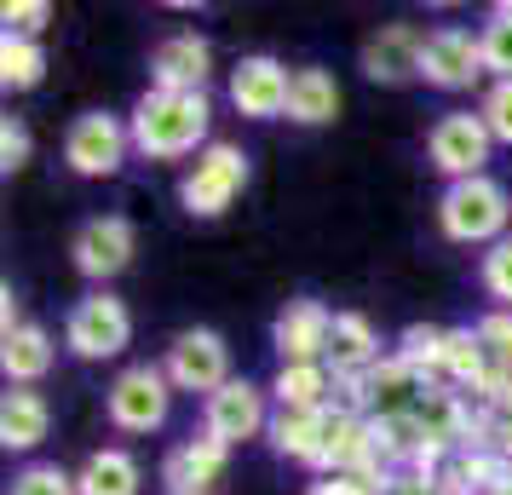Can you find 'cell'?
I'll list each match as a JSON object with an SVG mask.
<instances>
[{"mask_svg": "<svg viewBox=\"0 0 512 495\" xmlns=\"http://www.w3.org/2000/svg\"><path fill=\"white\" fill-rule=\"evenodd\" d=\"M489 495H512V478H507V484H495V490H489Z\"/></svg>", "mask_w": 512, "mask_h": 495, "instance_id": "cell-39", "label": "cell"}, {"mask_svg": "<svg viewBox=\"0 0 512 495\" xmlns=\"http://www.w3.org/2000/svg\"><path fill=\"white\" fill-rule=\"evenodd\" d=\"M478 340H484L489 363L512 375V311H489L484 323H478Z\"/></svg>", "mask_w": 512, "mask_h": 495, "instance_id": "cell-34", "label": "cell"}, {"mask_svg": "<svg viewBox=\"0 0 512 495\" xmlns=\"http://www.w3.org/2000/svg\"><path fill=\"white\" fill-rule=\"evenodd\" d=\"M420 47H426V35L415 24H380L363 41V75L380 81V87L420 81Z\"/></svg>", "mask_w": 512, "mask_h": 495, "instance_id": "cell-16", "label": "cell"}, {"mask_svg": "<svg viewBox=\"0 0 512 495\" xmlns=\"http://www.w3.org/2000/svg\"><path fill=\"white\" fill-rule=\"evenodd\" d=\"M380 363V334L363 311H334V340H328V369L334 375H363Z\"/></svg>", "mask_w": 512, "mask_h": 495, "instance_id": "cell-20", "label": "cell"}, {"mask_svg": "<svg viewBox=\"0 0 512 495\" xmlns=\"http://www.w3.org/2000/svg\"><path fill=\"white\" fill-rule=\"evenodd\" d=\"M127 150H133V127L121 116H110V110H81L70 121V133H64V162L81 179H110V173H121Z\"/></svg>", "mask_w": 512, "mask_h": 495, "instance_id": "cell-7", "label": "cell"}, {"mask_svg": "<svg viewBox=\"0 0 512 495\" xmlns=\"http://www.w3.org/2000/svg\"><path fill=\"white\" fill-rule=\"evenodd\" d=\"M507 478H512V461L501 449H461L438 472V490L443 495H489L495 484H507Z\"/></svg>", "mask_w": 512, "mask_h": 495, "instance_id": "cell-21", "label": "cell"}, {"mask_svg": "<svg viewBox=\"0 0 512 495\" xmlns=\"http://www.w3.org/2000/svg\"><path fill=\"white\" fill-rule=\"evenodd\" d=\"M334 116H340V81H334L323 64L294 70V87H288V121H300V127H328Z\"/></svg>", "mask_w": 512, "mask_h": 495, "instance_id": "cell-23", "label": "cell"}, {"mask_svg": "<svg viewBox=\"0 0 512 495\" xmlns=\"http://www.w3.org/2000/svg\"><path fill=\"white\" fill-rule=\"evenodd\" d=\"M52 357H58V346H52V334L41 329V323H24V329H12L6 340H0L6 386H35V380H47Z\"/></svg>", "mask_w": 512, "mask_h": 495, "instance_id": "cell-19", "label": "cell"}, {"mask_svg": "<svg viewBox=\"0 0 512 495\" xmlns=\"http://www.w3.org/2000/svg\"><path fill=\"white\" fill-rule=\"evenodd\" d=\"M208 75H213V41L196 35V29H179L150 52V87L156 93H208Z\"/></svg>", "mask_w": 512, "mask_h": 495, "instance_id": "cell-13", "label": "cell"}, {"mask_svg": "<svg viewBox=\"0 0 512 495\" xmlns=\"http://www.w3.org/2000/svg\"><path fill=\"white\" fill-rule=\"evenodd\" d=\"M133 150L150 156V162H185V156H202L208 150V127H213V104L208 93H150L133 104Z\"/></svg>", "mask_w": 512, "mask_h": 495, "instance_id": "cell-1", "label": "cell"}, {"mask_svg": "<svg viewBox=\"0 0 512 495\" xmlns=\"http://www.w3.org/2000/svg\"><path fill=\"white\" fill-rule=\"evenodd\" d=\"M64 346H70L81 363H104V357H121L133 346V311L121 294L110 288H93V294H81L64 317Z\"/></svg>", "mask_w": 512, "mask_h": 495, "instance_id": "cell-3", "label": "cell"}, {"mask_svg": "<svg viewBox=\"0 0 512 495\" xmlns=\"http://www.w3.org/2000/svg\"><path fill=\"white\" fill-rule=\"evenodd\" d=\"M133 254H139V231H133L127 213H98V219H87V225L75 231V242H70V260H75V271H81L87 283L121 277V271L133 265Z\"/></svg>", "mask_w": 512, "mask_h": 495, "instance_id": "cell-9", "label": "cell"}, {"mask_svg": "<svg viewBox=\"0 0 512 495\" xmlns=\"http://www.w3.org/2000/svg\"><path fill=\"white\" fill-rule=\"evenodd\" d=\"M288 87H294V70L282 58H271V52H248L231 70V104L248 121L288 116Z\"/></svg>", "mask_w": 512, "mask_h": 495, "instance_id": "cell-12", "label": "cell"}, {"mask_svg": "<svg viewBox=\"0 0 512 495\" xmlns=\"http://www.w3.org/2000/svg\"><path fill=\"white\" fill-rule=\"evenodd\" d=\"M29 150H35V139H29V127L18 116L0 121V173L12 179V173H24L29 167Z\"/></svg>", "mask_w": 512, "mask_h": 495, "instance_id": "cell-33", "label": "cell"}, {"mask_svg": "<svg viewBox=\"0 0 512 495\" xmlns=\"http://www.w3.org/2000/svg\"><path fill=\"white\" fill-rule=\"evenodd\" d=\"M242 190H248V150H242V144L213 139L208 150L196 156V167L185 173L179 202H185L190 219H219V213L242 196Z\"/></svg>", "mask_w": 512, "mask_h": 495, "instance_id": "cell-5", "label": "cell"}, {"mask_svg": "<svg viewBox=\"0 0 512 495\" xmlns=\"http://www.w3.org/2000/svg\"><path fill=\"white\" fill-rule=\"evenodd\" d=\"M438 231L455 248H495L501 236H512V196L489 173L443 185L438 196Z\"/></svg>", "mask_w": 512, "mask_h": 495, "instance_id": "cell-2", "label": "cell"}, {"mask_svg": "<svg viewBox=\"0 0 512 495\" xmlns=\"http://www.w3.org/2000/svg\"><path fill=\"white\" fill-rule=\"evenodd\" d=\"M167 380H173V392H202L213 398L231 375V346H225V334L219 329H179L173 334V346H167Z\"/></svg>", "mask_w": 512, "mask_h": 495, "instance_id": "cell-8", "label": "cell"}, {"mask_svg": "<svg viewBox=\"0 0 512 495\" xmlns=\"http://www.w3.org/2000/svg\"><path fill=\"white\" fill-rule=\"evenodd\" d=\"M478 52H484V75L512 81V0L489 6V24L478 29Z\"/></svg>", "mask_w": 512, "mask_h": 495, "instance_id": "cell-28", "label": "cell"}, {"mask_svg": "<svg viewBox=\"0 0 512 495\" xmlns=\"http://www.w3.org/2000/svg\"><path fill=\"white\" fill-rule=\"evenodd\" d=\"M328 392H334L328 363H282L277 380H271L277 409H328V403H334Z\"/></svg>", "mask_w": 512, "mask_h": 495, "instance_id": "cell-24", "label": "cell"}, {"mask_svg": "<svg viewBox=\"0 0 512 495\" xmlns=\"http://www.w3.org/2000/svg\"><path fill=\"white\" fill-rule=\"evenodd\" d=\"M41 75H47V47L6 29V35H0V81H6L12 93H29V87H41Z\"/></svg>", "mask_w": 512, "mask_h": 495, "instance_id": "cell-27", "label": "cell"}, {"mask_svg": "<svg viewBox=\"0 0 512 495\" xmlns=\"http://www.w3.org/2000/svg\"><path fill=\"white\" fill-rule=\"evenodd\" d=\"M443 346H449V329H438V323H409L403 340H397V357H403L426 386H449V380H443Z\"/></svg>", "mask_w": 512, "mask_h": 495, "instance_id": "cell-25", "label": "cell"}, {"mask_svg": "<svg viewBox=\"0 0 512 495\" xmlns=\"http://www.w3.org/2000/svg\"><path fill=\"white\" fill-rule=\"evenodd\" d=\"M202 432L219 438L225 449L248 444L259 432H271V409H265V386H254L248 375L225 380L213 398H202Z\"/></svg>", "mask_w": 512, "mask_h": 495, "instance_id": "cell-10", "label": "cell"}, {"mask_svg": "<svg viewBox=\"0 0 512 495\" xmlns=\"http://www.w3.org/2000/svg\"><path fill=\"white\" fill-rule=\"evenodd\" d=\"M104 415H110V426L116 432H162L167 415H173V380H167V369H156V363H133V369H121L116 380H110V392H104Z\"/></svg>", "mask_w": 512, "mask_h": 495, "instance_id": "cell-4", "label": "cell"}, {"mask_svg": "<svg viewBox=\"0 0 512 495\" xmlns=\"http://www.w3.org/2000/svg\"><path fill=\"white\" fill-rule=\"evenodd\" d=\"M420 81L438 87V93H466L484 81V52H478V35L461 24H443L426 35L420 47Z\"/></svg>", "mask_w": 512, "mask_h": 495, "instance_id": "cell-11", "label": "cell"}, {"mask_svg": "<svg viewBox=\"0 0 512 495\" xmlns=\"http://www.w3.org/2000/svg\"><path fill=\"white\" fill-rule=\"evenodd\" d=\"M478 116H484V127L495 133V144H512V81H489Z\"/></svg>", "mask_w": 512, "mask_h": 495, "instance_id": "cell-32", "label": "cell"}, {"mask_svg": "<svg viewBox=\"0 0 512 495\" xmlns=\"http://www.w3.org/2000/svg\"><path fill=\"white\" fill-rule=\"evenodd\" d=\"M495 449H501V455L512 461V421H501V426H495Z\"/></svg>", "mask_w": 512, "mask_h": 495, "instance_id": "cell-38", "label": "cell"}, {"mask_svg": "<svg viewBox=\"0 0 512 495\" xmlns=\"http://www.w3.org/2000/svg\"><path fill=\"white\" fill-rule=\"evenodd\" d=\"M478 283H484V294L501 311H512V236H501L495 248H484V260H478Z\"/></svg>", "mask_w": 512, "mask_h": 495, "instance_id": "cell-29", "label": "cell"}, {"mask_svg": "<svg viewBox=\"0 0 512 495\" xmlns=\"http://www.w3.org/2000/svg\"><path fill=\"white\" fill-rule=\"evenodd\" d=\"M489 150H495V133L484 127L478 110H443L432 121V133H426V162L438 167L449 185H461V179H478L489 162Z\"/></svg>", "mask_w": 512, "mask_h": 495, "instance_id": "cell-6", "label": "cell"}, {"mask_svg": "<svg viewBox=\"0 0 512 495\" xmlns=\"http://www.w3.org/2000/svg\"><path fill=\"white\" fill-rule=\"evenodd\" d=\"M386 495H443V490H438V478H426V472H392Z\"/></svg>", "mask_w": 512, "mask_h": 495, "instance_id": "cell-36", "label": "cell"}, {"mask_svg": "<svg viewBox=\"0 0 512 495\" xmlns=\"http://www.w3.org/2000/svg\"><path fill=\"white\" fill-rule=\"evenodd\" d=\"M443 380H449V386H466V392H478L489 380V352H484V340H478V329H449Z\"/></svg>", "mask_w": 512, "mask_h": 495, "instance_id": "cell-26", "label": "cell"}, {"mask_svg": "<svg viewBox=\"0 0 512 495\" xmlns=\"http://www.w3.org/2000/svg\"><path fill=\"white\" fill-rule=\"evenodd\" d=\"M12 329H24V311H18V294H12V283L0 288V340Z\"/></svg>", "mask_w": 512, "mask_h": 495, "instance_id": "cell-37", "label": "cell"}, {"mask_svg": "<svg viewBox=\"0 0 512 495\" xmlns=\"http://www.w3.org/2000/svg\"><path fill=\"white\" fill-rule=\"evenodd\" d=\"M328 340H334V311L323 300H288L271 323V346L282 363H328Z\"/></svg>", "mask_w": 512, "mask_h": 495, "instance_id": "cell-14", "label": "cell"}, {"mask_svg": "<svg viewBox=\"0 0 512 495\" xmlns=\"http://www.w3.org/2000/svg\"><path fill=\"white\" fill-rule=\"evenodd\" d=\"M52 24V6L47 0H6V29L12 35H29V41H41V29Z\"/></svg>", "mask_w": 512, "mask_h": 495, "instance_id": "cell-35", "label": "cell"}, {"mask_svg": "<svg viewBox=\"0 0 512 495\" xmlns=\"http://www.w3.org/2000/svg\"><path fill=\"white\" fill-rule=\"evenodd\" d=\"M328 426H334V403L328 409H277L271 415V449H277L282 461L317 467V455L328 444Z\"/></svg>", "mask_w": 512, "mask_h": 495, "instance_id": "cell-18", "label": "cell"}, {"mask_svg": "<svg viewBox=\"0 0 512 495\" xmlns=\"http://www.w3.org/2000/svg\"><path fill=\"white\" fill-rule=\"evenodd\" d=\"M6 495H81V490H75V472L52 467V461H35V467H24L12 478Z\"/></svg>", "mask_w": 512, "mask_h": 495, "instance_id": "cell-30", "label": "cell"}, {"mask_svg": "<svg viewBox=\"0 0 512 495\" xmlns=\"http://www.w3.org/2000/svg\"><path fill=\"white\" fill-rule=\"evenodd\" d=\"M225 472H231V449L202 432V438H185V444L167 449L162 484H167V495H208L225 484Z\"/></svg>", "mask_w": 512, "mask_h": 495, "instance_id": "cell-15", "label": "cell"}, {"mask_svg": "<svg viewBox=\"0 0 512 495\" xmlns=\"http://www.w3.org/2000/svg\"><path fill=\"white\" fill-rule=\"evenodd\" d=\"M392 472H334V478H317L305 484V495H386Z\"/></svg>", "mask_w": 512, "mask_h": 495, "instance_id": "cell-31", "label": "cell"}, {"mask_svg": "<svg viewBox=\"0 0 512 495\" xmlns=\"http://www.w3.org/2000/svg\"><path fill=\"white\" fill-rule=\"evenodd\" d=\"M47 432H52V403L35 386H6V398H0V449L29 455Z\"/></svg>", "mask_w": 512, "mask_h": 495, "instance_id": "cell-17", "label": "cell"}, {"mask_svg": "<svg viewBox=\"0 0 512 495\" xmlns=\"http://www.w3.org/2000/svg\"><path fill=\"white\" fill-rule=\"evenodd\" d=\"M75 490L81 495H139L144 490V467L127 455V449H93L81 472H75Z\"/></svg>", "mask_w": 512, "mask_h": 495, "instance_id": "cell-22", "label": "cell"}]
</instances>
